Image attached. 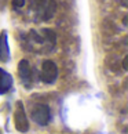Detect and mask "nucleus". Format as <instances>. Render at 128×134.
<instances>
[{"label":"nucleus","instance_id":"f257e3e1","mask_svg":"<svg viewBox=\"0 0 128 134\" xmlns=\"http://www.w3.org/2000/svg\"><path fill=\"white\" fill-rule=\"evenodd\" d=\"M57 42L55 33L51 29H37L28 33V46L32 51H50Z\"/></svg>","mask_w":128,"mask_h":134},{"label":"nucleus","instance_id":"f03ea898","mask_svg":"<svg viewBox=\"0 0 128 134\" xmlns=\"http://www.w3.org/2000/svg\"><path fill=\"white\" fill-rule=\"evenodd\" d=\"M31 10L37 21H48L57 11V3L55 0H33Z\"/></svg>","mask_w":128,"mask_h":134},{"label":"nucleus","instance_id":"7ed1b4c3","mask_svg":"<svg viewBox=\"0 0 128 134\" xmlns=\"http://www.w3.org/2000/svg\"><path fill=\"white\" fill-rule=\"evenodd\" d=\"M32 119L39 126H47L51 120V109L46 104H37L32 109Z\"/></svg>","mask_w":128,"mask_h":134},{"label":"nucleus","instance_id":"20e7f679","mask_svg":"<svg viewBox=\"0 0 128 134\" xmlns=\"http://www.w3.org/2000/svg\"><path fill=\"white\" fill-rule=\"evenodd\" d=\"M58 77V68L52 61H44L41 65V71H40V79L41 82L51 84L57 80Z\"/></svg>","mask_w":128,"mask_h":134},{"label":"nucleus","instance_id":"39448f33","mask_svg":"<svg viewBox=\"0 0 128 134\" xmlns=\"http://www.w3.org/2000/svg\"><path fill=\"white\" fill-rule=\"evenodd\" d=\"M14 120H15V127L18 131L26 133L29 130V122H28L25 109H23V104L21 101L17 102V109H15V113H14Z\"/></svg>","mask_w":128,"mask_h":134},{"label":"nucleus","instance_id":"423d86ee","mask_svg":"<svg viewBox=\"0 0 128 134\" xmlns=\"http://www.w3.org/2000/svg\"><path fill=\"white\" fill-rule=\"evenodd\" d=\"M18 73H19V77L21 80L25 83V86H29L32 82V68H31V64L26 59H22L21 62L18 64Z\"/></svg>","mask_w":128,"mask_h":134},{"label":"nucleus","instance_id":"0eeeda50","mask_svg":"<svg viewBox=\"0 0 128 134\" xmlns=\"http://www.w3.org/2000/svg\"><path fill=\"white\" fill-rule=\"evenodd\" d=\"M13 86V77L8 72L0 68V94L7 93Z\"/></svg>","mask_w":128,"mask_h":134},{"label":"nucleus","instance_id":"6e6552de","mask_svg":"<svg viewBox=\"0 0 128 134\" xmlns=\"http://www.w3.org/2000/svg\"><path fill=\"white\" fill-rule=\"evenodd\" d=\"M8 58H10V51H8L7 32H2V35H0V59L7 61Z\"/></svg>","mask_w":128,"mask_h":134},{"label":"nucleus","instance_id":"1a4fd4ad","mask_svg":"<svg viewBox=\"0 0 128 134\" xmlns=\"http://www.w3.org/2000/svg\"><path fill=\"white\" fill-rule=\"evenodd\" d=\"M25 6V0H13V7L14 8H21Z\"/></svg>","mask_w":128,"mask_h":134}]
</instances>
